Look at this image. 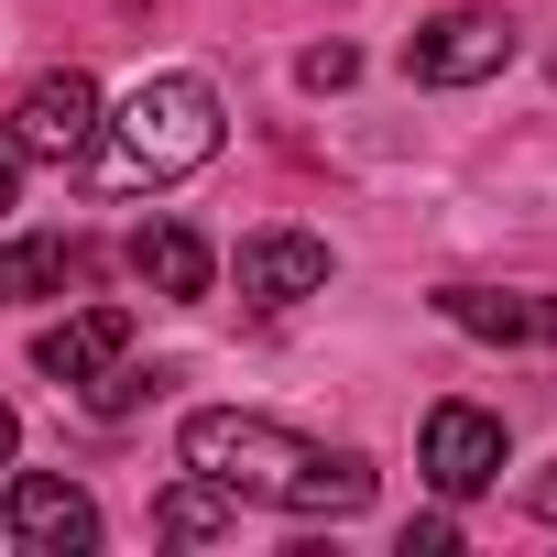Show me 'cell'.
I'll return each mask as SVG.
<instances>
[{
	"label": "cell",
	"instance_id": "cell-12",
	"mask_svg": "<svg viewBox=\"0 0 557 557\" xmlns=\"http://www.w3.org/2000/svg\"><path fill=\"white\" fill-rule=\"evenodd\" d=\"M230 524H240V492L208 481V470H186V481L153 492V535H164V546H208V535H230Z\"/></svg>",
	"mask_w": 557,
	"mask_h": 557
},
{
	"label": "cell",
	"instance_id": "cell-7",
	"mask_svg": "<svg viewBox=\"0 0 557 557\" xmlns=\"http://www.w3.org/2000/svg\"><path fill=\"white\" fill-rule=\"evenodd\" d=\"M240 296H251V307H307V296H329V240H318V230H251V240H240Z\"/></svg>",
	"mask_w": 557,
	"mask_h": 557
},
{
	"label": "cell",
	"instance_id": "cell-4",
	"mask_svg": "<svg viewBox=\"0 0 557 557\" xmlns=\"http://www.w3.org/2000/svg\"><path fill=\"white\" fill-rule=\"evenodd\" d=\"M503 66H513V23L481 12V0L416 23V45H405V77H416V88H481V77H503Z\"/></svg>",
	"mask_w": 557,
	"mask_h": 557
},
{
	"label": "cell",
	"instance_id": "cell-13",
	"mask_svg": "<svg viewBox=\"0 0 557 557\" xmlns=\"http://www.w3.org/2000/svg\"><path fill=\"white\" fill-rule=\"evenodd\" d=\"M296 77H307V88H350V77H361V55H350V45H318Z\"/></svg>",
	"mask_w": 557,
	"mask_h": 557
},
{
	"label": "cell",
	"instance_id": "cell-8",
	"mask_svg": "<svg viewBox=\"0 0 557 557\" xmlns=\"http://www.w3.org/2000/svg\"><path fill=\"white\" fill-rule=\"evenodd\" d=\"M437 307H448V329H470V339H503V350H557V296H513V285H448Z\"/></svg>",
	"mask_w": 557,
	"mask_h": 557
},
{
	"label": "cell",
	"instance_id": "cell-17",
	"mask_svg": "<svg viewBox=\"0 0 557 557\" xmlns=\"http://www.w3.org/2000/svg\"><path fill=\"white\" fill-rule=\"evenodd\" d=\"M12 448H23V426H12V405H0V470H12Z\"/></svg>",
	"mask_w": 557,
	"mask_h": 557
},
{
	"label": "cell",
	"instance_id": "cell-10",
	"mask_svg": "<svg viewBox=\"0 0 557 557\" xmlns=\"http://www.w3.org/2000/svg\"><path fill=\"white\" fill-rule=\"evenodd\" d=\"M208 240L186 230V219H153V230H132V285L143 296H164V307H186V296H208Z\"/></svg>",
	"mask_w": 557,
	"mask_h": 557
},
{
	"label": "cell",
	"instance_id": "cell-14",
	"mask_svg": "<svg viewBox=\"0 0 557 557\" xmlns=\"http://www.w3.org/2000/svg\"><path fill=\"white\" fill-rule=\"evenodd\" d=\"M448 546H459L448 513H416V524H405V557H448Z\"/></svg>",
	"mask_w": 557,
	"mask_h": 557
},
{
	"label": "cell",
	"instance_id": "cell-2",
	"mask_svg": "<svg viewBox=\"0 0 557 557\" xmlns=\"http://www.w3.org/2000/svg\"><path fill=\"white\" fill-rule=\"evenodd\" d=\"M219 88L208 77H186V66H164V77H143L110 121H99V186H175V175H197L208 153H219Z\"/></svg>",
	"mask_w": 557,
	"mask_h": 557
},
{
	"label": "cell",
	"instance_id": "cell-6",
	"mask_svg": "<svg viewBox=\"0 0 557 557\" xmlns=\"http://www.w3.org/2000/svg\"><path fill=\"white\" fill-rule=\"evenodd\" d=\"M426 481H437L448 503L492 492V481H503V416H492V405H437V416H426Z\"/></svg>",
	"mask_w": 557,
	"mask_h": 557
},
{
	"label": "cell",
	"instance_id": "cell-15",
	"mask_svg": "<svg viewBox=\"0 0 557 557\" xmlns=\"http://www.w3.org/2000/svg\"><path fill=\"white\" fill-rule=\"evenodd\" d=\"M524 503H535V513H546V524H557V459H546V470H535V481H524Z\"/></svg>",
	"mask_w": 557,
	"mask_h": 557
},
{
	"label": "cell",
	"instance_id": "cell-5",
	"mask_svg": "<svg viewBox=\"0 0 557 557\" xmlns=\"http://www.w3.org/2000/svg\"><path fill=\"white\" fill-rule=\"evenodd\" d=\"M0 535L34 546V557H88L99 546V503L55 470H12V492H0Z\"/></svg>",
	"mask_w": 557,
	"mask_h": 557
},
{
	"label": "cell",
	"instance_id": "cell-9",
	"mask_svg": "<svg viewBox=\"0 0 557 557\" xmlns=\"http://www.w3.org/2000/svg\"><path fill=\"white\" fill-rule=\"evenodd\" d=\"M110 361H132V307H88L34 339V372H55V383H99Z\"/></svg>",
	"mask_w": 557,
	"mask_h": 557
},
{
	"label": "cell",
	"instance_id": "cell-3",
	"mask_svg": "<svg viewBox=\"0 0 557 557\" xmlns=\"http://www.w3.org/2000/svg\"><path fill=\"white\" fill-rule=\"evenodd\" d=\"M99 77L88 66H55V77H34L23 99H12V132H0V143H12L23 164H77V153H99Z\"/></svg>",
	"mask_w": 557,
	"mask_h": 557
},
{
	"label": "cell",
	"instance_id": "cell-1",
	"mask_svg": "<svg viewBox=\"0 0 557 557\" xmlns=\"http://www.w3.org/2000/svg\"><path fill=\"white\" fill-rule=\"evenodd\" d=\"M175 459L208 470V481H230L240 503H273V513H361V503H372V459L318 448V437L273 426V416H251V405H197V416L175 426Z\"/></svg>",
	"mask_w": 557,
	"mask_h": 557
},
{
	"label": "cell",
	"instance_id": "cell-11",
	"mask_svg": "<svg viewBox=\"0 0 557 557\" xmlns=\"http://www.w3.org/2000/svg\"><path fill=\"white\" fill-rule=\"evenodd\" d=\"M77 240L66 230H23V240H0V307H45V296H66L77 285Z\"/></svg>",
	"mask_w": 557,
	"mask_h": 557
},
{
	"label": "cell",
	"instance_id": "cell-16",
	"mask_svg": "<svg viewBox=\"0 0 557 557\" xmlns=\"http://www.w3.org/2000/svg\"><path fill=\"white\" fill-rule=\"evenodd\" d=\"M12 197H23V153H12V143H0V208H12Z\"/></svg>",
	"mask_w": 557,
	"mask_h": 557
}]
</instances>
